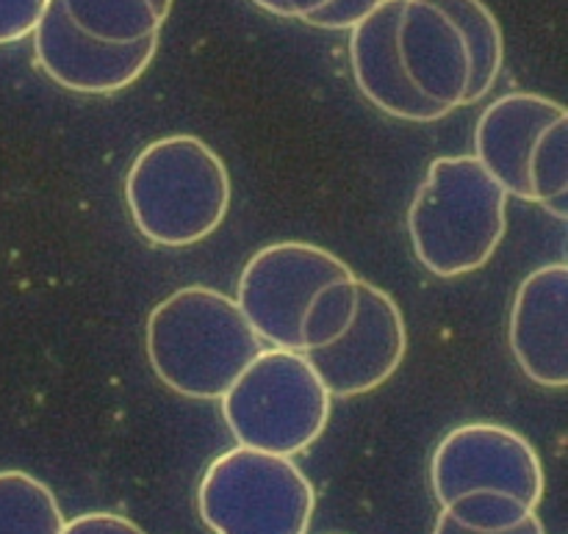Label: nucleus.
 I'll use <instances>...</instances> for the list:
<instances>
[{"label":"nucleus","mask_w":568,"mask_h":534,"mask_svg":"<svg viewBox=\"0 0 568 534\" xmlns=\"http://www.w3.org/2000/svg\"><path fill=\"white\" fill-rule=\"evenodd\" d=\"M148 360L170 391L214 402L264 349L236 299L209 286H186L148 319Z\"/></svg>","instance_id":"nucleus-1"},{"label":"nucleus","mask_w":568,"mask_h":534,"mask_svg":"<svg viewBox=\"0 0 568 534\" xmlns=\"http://www.w3.org/2000/svg\"><path fill=\"white\" fill-rule=\"evenodd\" d=\"M125 205L155 247H192L225 222L231 175L203 138L172 133L139 150L125 175Z\"/></svg>","instance_id":"nucleus-2"},{"label":"nucleus","mask_w":568,"mask_h":534,"mask_svg":"<svg viewBox=\"0 0 568 534\" xmlns=\"http://www.w3.org/2000/svg\"><path fill=\"white\" fill-rule=\"evenodd\" d=\"M508 227V192L475 155H444L408 208L414 255L436 277H460L494 258Z\"/></svg>","instance_id":"nucleus-3"},{"label":"nucleus","mask_w":568,"mask_h":534,"mask_svg":"<svg viewBox=\"0 0 568 534\" xmlns=\"http://www.w3.org/2000/svg\"><path fill=\"white\" fill-rule=\"evenodd\" d=\"M220 402L239 446L281 458L314 446L331 419V393L303 352L275 347L261 349Z\"/></svg>","instance_id":"nucleus-4"},{"label":"nucleus","mask_w":568,"mask_h":534,"mask_svg":"<svg viewBox=\"0 0 568 534\" xmlns=\"http://www.w3.org/2000/svg\"><path fill=\"white\" fill-rule=\"evenodd\" d=\"M314 485L292 458L236 446L205 469L197 510L214 534H308Z\"/></svg>","instance_id":"nucleus-5"},{"label":"nucleus","mask_w":568,"mask_h":534,"mask_svg":"<svg viewBox=\"0 0 568 534\" xmlns=\"http://www.w3.org/2000/svg\"><path fill=\"white\" fill-rule=\"evenodd\" d=\"M353 269L308 242H277L258 249L244 264L236 305L261 341L275 349L303 352L300 325L311 299L325 286L349 280Z\"/></svg>","instance_id":"nucleus-6"},{"label":"nucleus","mask_w":568,"mask_h":534,"mask_svg":"<svg viewBox=\"0 0 568 534\" xmlns=\"http://www.w3.org/2000/svg\"><path fill=\"white\" fill-rule=\"evenodd\" d=\"M430 482L442 507L466 493L497 491L536 510L547 485L532 443L494 421H471L447 432L433 452Z\"/></svg>","instance_id":"nucleus-7"},{"label":"nucleus","mask_w":568,"mask_h":534,"mask_svg":"<svg viewBox=\"0 0 568 534\" xmlns=\"http://www.w3.org/2000/svg\"><path fill=\"white\" fill-rule=\"evenodd\" d=\"M405 319L394 297L372 283L358 280V308L353 325L342 338L320 349H308L303 358L320 377L331 397L349 399L381 388L403 366Z\"/></svg>","instance_id":"nucleus-8"},{"label":"nucleus","mask_w":568,"mask_h":534,"mask_svg":"<svg viewBox=\"0 0 568 534\" xmlns=\"http://www.w3.org/2000/svg\"><path fill=\"white\" fill-rule=\"evenodd\" d=\"M31 37L44 75L81 94L122 92L142 78L159 50V33L125 44L89 37L67 17L61 0H50Z\"/></svg>","instance_id":"nucleus-9"},{"label":"nucleus","mask_w":568,"mask_h":534,"mask_svg":"<svg viewBox=\"0 0 568 534\" xmlns=\"http://www.w3.org/2000/svg\"><path fill=\"white\" fill-rule=\"evenodd\" d=\"M510 352L541 388L568 382V269L541 266L525 277L510 308Z\"/></svg>","instance_id":"nucleus-10"},{"label":"nucleus","mask_w":568,"mask_h":534,"mask_svg":"<svg viewBox=\"0 0 568 534\" xmlns=\"http://www.w3.org/2000/svg\"><path fill=\"white\" fill-rule=\"evenodd\" d=\"M403 9L405 0H383L372 14L353 25L349 66L361 94L383 114L408 122H436L453 111L419 94L405 72L397 42Z\"/></svg>","instance_id":"nucleus-11"},{"label":"nucleus","mask_w":568,"mask_h":534,"mask_svg":"<svg viewBox=\"0 0 568 534\" xmlns=\"http://www.w3.org/2000/svg\"><path fill=\"white\" fill-rule=\"evenodd\" d=\"M566 105L536 92H514L494 100L475 127V158L508 192L532 203L527 166L541 133L566 120Z\"/></svg>","instance_id":"nucleus-12"},{"label":"nucleus","mask_w":568,"mask_h":534,"mask_svg":"<svg viewBox=\"0 0 568 534\" xmlns=\"http://www.w3.org/2000/svg\"><path fill=\"white\" fill-rule=\"evenodd\" d=\"M397 42L405 72L419 94L449 111L464 105L469 53L458 28L436 6L405 0Z\"/></svg>","instance_id":"nucleus-13"},{"label":"nucleus","mask_w":568,"mask_h":534,"mask_svg":"<svg viewBox=\"0 0 568 534\" xmlns=\"http://www.w3.org/2000/svg\"><path fill=\"white\" fill-rule=\"evenodd\" d=\"M436 6L464 37L469 53V83H466L464 105L486 97L497 83L505 64V39L497 17L483 0H425Z\"/></svg>","instance_id":"nucleus-14"},{"label":"nucleus","mask_w":568,"mask_h":534,"mask_svg":"<svg viewBox=\"0 0 568 534\" xmlns=\"http://www.w3.org/2000/svg\"><path fill=\"white\" fill-rule=\"evenodd\" d=\"M53 491L26 471H0V534H61Z\"/></svg>","instance_id":"nucleus-15"},{"label":"nucleus","mask_w":568,"mask_h":534,"mask_svg":"<svg viewBox=\"0 0 568 534\" xmlns=\"http://www.w3.org/2000/svg\"><path fill=\"white\" fill-rule=\"evenodd\" d=\"M61 6L83 33L100 42H139L164 25L150 0H61Z\"/></svg>","instance_id":"nucleus-16"},{"label":"nucleus","mask_w":568,"mask_h":534,"mask_svg":"<svg viewBox=\"0 0 568 534\" xmlns=\"http://www.w3.org/2000/svg\"><path fill=\"white\" fill-rule=\"evenodd\" d=\"M532 203L544 205L552 216H568V116L541 133L527 166Z\"/></svg>","instance_id":"nucleus-17"},{"label":"nucleus","mask_w":568,"mask_h":534,"mask_svg":"<svg viewBox=\"0 0 568 534\" xmlns=\"http://www.w3.org/2000/svg\"><path fill=\"white\" fill-rule=\"evenodd\" d=\"M355 308H358V277L331 283L311 299L308 310L300 325L303 336V352L333 343L353 325Z\"/></svg>","instance_id":"nucleus-18"},{"label":"nucleus","mask_w":568,"mask_h":534,"mask_svg":"<svg viewBox=\"0 0 568 534\" xmlns=\"http://www.w3.org/2000/svg\"><path fill=\"white\" fill-rule=\"evenodd\" d=\"M444 513L453 515L460 526L477 532H505L514 530L516 524L527 518L536 510L525 507L519 499L508 496V493L497 491H477L458 496L455 502H449L447 507H442Z\"/></svg>","instance_id":"nucleus-19"},{"label":"nucleus","mask_w":568,"mask_h":534,"mask_svg":"<svg viewBox=\"0 0 568 534\" xmlns=\"http://www.w3.org/2000/svg\"><path fill=\"white\" fill-rule=\"evenodd\" d=\"M50 0H0V48L31 37Z\"/></svg>","instance_id":"nucleus-20"},{"label":"nucleus","mask_w":568,"mask_h":534,"mask_svg":"<svg viewBox=\"0 0 568 534\" xmlns=\"http://www.w3.org/2000/svg\"><path fill=\"white\" fill-rule=\"evenodd\" d=\"M381 3L383 0H331L325 9L314 11L303 22H308L314 28H327V31H347V28L358 25Z\"/></svg>","instance_id":"nucleus-21"},{"label":"nucleus","mask_w":568,"mask_h":534,"mask_svg":"<svg viewBox=\"0 0 568 534\" xmlns=\"http://www.w3.org/2000/svg\"><path fill=\"white\" fill-rule=\"evenodd\" d=\"M61 534H148L133 521L116 513H83L78 518L64 521Z\"/></svg>","instance_id":"nucleus-22"},{"label":"nucleus","mask_w":568,"mask_h":534,"mask_svg":"<svg viewBox=\"0 0 568 534\" xmlns=\"http://www.w3.org/2000/svg\"><path fill=\"white\" fill-rule=\"evenodd\" d=\"M433 534H547L544 532V524L538 521L536 513L527 515L521 524H516L514 530H505V532H477V530H466V526H460L458 521L453 518L449 513H444L436 518V530H433Z\"/></svg>","instance_id":"nucleus-23"},{"label":"nucleus","mask_w":568,"mask_h":534,"mask_svg":"<svg viewBox=\"0 0 568 534\" xmlns=\"http://www.w3.org/2000/svg\"><path fill=\"white\" fill-rule=\"evenodd\" d=\"M327 3H331V0H288V6H292L294 11V20H305V17L314 14V11L325 9Z\"/></svg>","instance_id":"nucleus-24"},{"label":"nucleus","mask_w":568,"mask_h":534,"mask_svg":"<svg viewBox=\"0 0 568 534\" xmlns=\"http://www.w3.org/2000/svg\"><path fill=\"white\" fill-rule=\"evenodd\" d=\"M250 3H255L258 9L270 11V14H275V17L294 20V11H292V6H288V0H250Z\"/></svg>","instance_id":"nucleus-25"},{"label":"nucleus","mask_w":568,"mask_h":534,"mask_svg":"<svg viewBox=\"0 0 568 534\" xmlns=\"http://www.w3.org/2000/svg\"><path fill=\"white\" fill-rule=\"evenodd\" d=\"M150 3H153L159 20L166 22V17H170V9H172V3H175V0H150Z\"/></svg>","instance_id":"nucleus-26"}]
</instances>
